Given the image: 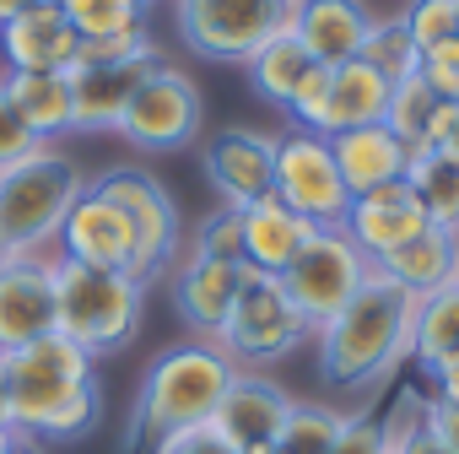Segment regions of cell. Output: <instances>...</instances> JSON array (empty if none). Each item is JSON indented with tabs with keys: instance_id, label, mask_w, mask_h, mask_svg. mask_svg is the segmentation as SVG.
I'll list each match as a JSON object with an SVG mask.
<instances>
[{
	"instance_id": "42",
	"label": "cell",
	"mask_w": 459,
	"mask_h": 454,
	"mask_svg": "<svg viewBox=\"0 0 459 454\" xmlns=\"http://www.w3.org/2000/svg\"><path fill=\"white\" fill-rule=\"evenodd\" d=\"M427 379H432V389H427L432 400H443V406H459V357L437 362V368H432Z\"/></svg>"
},
{
	"instance_id": "43",
	"label": "cell",
	"mask_w": 459,
	"mask_h": 454,
	"mask_svg": "<svg viewBox=\"0 0 459 454\" xmlns=\"http://www.w3.org/2000/svg\"><path fill=\"white\" fill-rule=\"evenodd\" d=\"M432 432L443 438V449H454V454H459V406L432 400Z\"/></svg>"
},
{
	"instance_id": "21",
	"label": "cell",
	"mask_w": 459,
	"mask_h": 454,
	"mask_svg": "<svg viewBox=\"0 0 459 454\" xmlns=\"http://www.w3.org/2000/svg\"><path fill=\"white\" fill-rule=\"evenodd\" d=\"M238 287H244V266H227V260H184L178 282H173V314L200 336H221L227 314H233L238 303Z\"/></svg>"
},
{
	"instance_id": "11",
	"label": "cell",
	"mask_w": 459,
	"mask_h": 454,
	"mask_svg": "<svg viewBox=\"0 0 459 454\" xmlns=\"http://www.w3.org/2000/svg\"><path fill=\"white\" fill-rule=\"evenodd\" d=\"M103 422V389L98 379L82 384H12V427L33 432L44 443H76Z\"/></svg>"
},
{
	"instance_id": "9",
	"label": "cell",
	"mask_w": 459,
	"mask_h": 454,
	"mask_svg": "<svg viewBox=\"0 0 459 454\" xmlns=\"http://www.w3.org/2000/svg\"><path fill=\"white\" fill-rule=\"evenodd\" d=\"M205 125V98L195 87V76H184L178 65H152V76L135 87L130 109L119 114V135L141 152H178L200 135Z\"/></svg>"
},
{
	"instance_id": "25",
	"label": "cell",
	"mask_w": 459,
	"mask_h": 454,
	"mask_svg": "<svg viewBox=\"0 0 459 454\" xmlns=\"http://www.w3.org/2000/svg\"><path fill=\"white\" fill-rule=\"evenodd\" d=\"M384 103H389V82H384L368 60L330 65V98H325L319 135H341V130L384 125Z\"/></svg>"
},
{
	"instance_id": "30",
	"label": "cell",
	"mask_w": 459,
	"mask_h": 454,
	"mask_svg": "<svg viewBox=\"0 0 459 454\" xmlns=\"http://www.w3.org/2000/svg\"><path fill=\"white\" fill-rule=\"evenodd\" d=\"M357 60H368V65L394 87V82L416 76L421 49H416V39L405 33V17H373V28H368V39H362V55H357Z\"/></svg>"
},
{
	"instance_id": "33",
	"label": "cell",
	"mask_w": 459,
	"mask_h": 454,
	"mask_svg": "<svg viewBox=\"0 0 459 454\" xmlns=\"http://www.w3.org/2000/svg\"><path fill=\"white\" fill-rule=\"evenodd\" d=\"M427 427H432V395L416 389V384H405V389H394L389 411L378 416V449L384 454H405Z\"/></svg>"
},
{
	"instance_id": "26",
	"label": "cell",
	"mask_w": 459,
	"mask_h": 454,
	"mask_svg": "<svg viewBox=\"0 0 459 454\" xmlns=\"http://www.w3.org/2000/svg\"><path fill=\"white\" fill-rule=\"evenodd\" d=\"M411 357L432 373L437 362L459 357V287H437L427 298H416V319H411Z\"/></svg>"
},
{
	"instance_id": "6",
	"label": "cell",
	"mask_w": 459,
	"mask_h": 454,
	"mask_svg": "<svg viewBox=\"0 0 459 454\" xmlns=\"http://www.w3.org/2000/svg\"><path fill=\"white\" fill-rule=\"evenodd\" d=\"M298 0H173L178 39L216 65H249L276 33L292 28Z\"/></svg>"
},
{
	"instance_id": "29",
	"label": "cell",
	"mask_w": 459,
	"mask_h": 454,
	"mask_svg": "<svg viewBox=\"0 0 459 454\" xmlns=\"http://www.w3.org/2000/svg\"><path fill=\"white\" fill-rule=\"evenodd\" d=\"M341 432H346V411L319 406V400H292L271 454H335Z\"/></svg>"
},
{
	"instance_id": "18",
	"label": "cell",
	"mask_w": 459,
	"mask_h": 454,
	"mask_svg": "<svg viewBox=\"0 0 459 454\" xmlns=\"http://www.w3.org/2000/svg\"><path fill=\"white\" fill-rule=\"evenodd\" d=\"M76 44L82 39L55 0H33L28 12L0 22V55H6L12 71H71Z\"/></svg>"
},
{
	"instance_id": "39",
	"label": "cell",
	"mask_w": 459,
	"mask_h": 454,
	"mask_svg": "<svg viewBox=\"0 0 459 454\" xmlns=\"http://www.w3.org/2000/svg\"><path fill=\"white\" fill-rule=\"evenodd\" d=\"M152 454H238V449H233V443H227V438H221V432L205 422V427H184V432H168V438H162Z\"/></svg>"
},
{
	"instance_id": "8",
	"label": "cell",
	"mask_w": 459,
	"mask_h": 454,
	"mask_svg": "<svg viewBox=\"0 0 459 454\" xmlns=\"http://www.w3.org/2000/svg\"><path fill=\"white\" fill-rule=\"evenodd\" d=\"M92 189H103L125 211V222H130V266H125V276L152 287L162 276V266L173 260V239H178L173 195L152 173H141V168H108V173L92 179Z\"/></svg>"
},
{
	"instance_id": "7",
	"label": "cell",
	"mask_w": 459,
	"mask_h": 454,
	"mask_svg": "<svg viewBox=\"0 0 459 454\" xmlns=\"http://www.w3.org/2000/svg\"><path fill=\"white\" fill-rule=\"evenodd\" d=\"M368 276H373V260L351 244L346 227H319V233L308 239V249L287 266L281 287L298 303V314L308 319V330H319L325 319H335L357 298V287Z\"/></svg>"
},
{
	"instance_id": "20",
	"label": "cell",
	"mask_w": 459,
	"mask_h": 454,
	"mask_svg": "<svg viewBox=\"0 0 459 454\" xmlns=\"http://www.w3.org/2000/svg\"><path fill=\"white\" fill-rule=\"evenodd\" d=\"M373 28L368 0H298L292 6V33L319 65H346L362 55V39Z\"/></svg>"
},
{
	"instance_id": "32",
	"label": "cell",
	"mask_w": 459,
	"mask_h": 454,
	"mask_svg": "<svg viewBox=\"0 0 459 454\" xmlns=\"http://www.w3.org/2000/svg\"><path fill=\"white\" fill-rule=\"evenodd\" d=\"M55 6L65 12L76 39H108V33L146 28V6H152V0H55Z\"/></svg>"
},
{
	"instance_id": "45",
	"label": "cell",
	"mask_w": 459,
	"mask_h": 454,
	"mask_svg": "<svg viewBox=\"0 0 459 454\" xmlns=\"http://www.w3.org/2000/svg\"><path fill=\"white\" fill-rule=\"evenodd\" d=\"M0 427H12V379H6V357H0Z\"/></svg>"
},
{
	"instance_id": "24",
	"label": "cell",
	"mask_w": 459,
	"mask_h": 454,
	"mask_svg": "<svg viewBox=\"0 0 459 454\" xmlns=\"http://www.w3.org/2000/svg\"><path fill=\"white\" fill-rule=\"evenodd\" d=\"M6 98L28 135L49 146L55 135H71V76L65 71H6Z\"/></svg>"
},
{
	"instance_id": "46",
	"label": "cell",
	"mask_w": 459,
	"mask_h": 454,
	"mask_svg": "<svg viewBox=\"0 0 459 454\" xmlns=\"http://www.w3.org/2000/svg\"><path fill=\"white\" fill-rule=\"evenodd\" d=\"M405 454H454V449H443V438H437V432L427 427V432H421V438H416V443H411Z\"/></svg>"
},
{
	"instance_id": "51",
	"label": "cell",
	"mask_w": 459,
	"mask_h": 454,
	"mask_svg": "<svg viewBox=\"0 0 459 454\" xmlns=\"http://www.w3.org/2000/svg\"><path fill=\"white\" fill-rule=\"evenodd\" d=\"M454 287H459V276H454Z\"/></svg>"
},
{
	"instance_id": "35",
	"label": "cell",
	"mask_w": 459,
	"mask_h": 454,
	"mask_svg": "<svg viewBox=\"0 0 459 454\" xmlns=\"http://www.w3.org/2000/svg\"><path fill=\"white\" fill-rule=\"evenodd\" d=\"M400 17H405V33L416 39V49H432L459 33V0H411Z\"/></svg>"
},
{
	"instance_id": "16",
	"label": "cell",
	"mask_w": 459,
	"mask_h": 454,
	"mask_svg": "<svg viewBox=\"0 0 459 454\" xmlns=\"http://www.w3.org/2000/svg\"><path fill=\"white\" fill-rule=\"evenodd\" d=\"M60 249L65 260L76 266H92V271H125L130 266V222L125 211L103 195V189H82L76 205L65 211L60 222Z\"/></svg>"
},
{
	"instance_id": "28",
	"label": "cell",
	"mask_w": 459,
	"mask_h": 454,
	"mask_svg": "<svg viewBox=\"0 0 459 454\" xmlns=\"http://www.w3.org/2000/svg\"><path fill=\"white\" fill-rule=\"evenodd\" d=\"M405 184H411L416 200L427 205L432 227L459 233V157H448V152H411Z\"/></svg>"
},
{
	"instance_id": "38",
	"label": "cell",
	"mask_w": 459,
	"mask_h": 454,
	"mask_svg": "<svg viewBox=\"0 0 459 454\" xmlns=\"http://www.w3.org/2000/svg\"><path fill=\"white\" fill-rule=\"evenodd\" d=\"M28 152H39V141L28 135V125L17 119V109H12V98H6V87H0V168L22 162Z\"/></svg>"
},
{
	"instance_id": "49",
	"label": "cell",
	"mask_w": 459,
	"mask_h": 454,
	"mask_svg": "<svg viewBox=\"0 0 459 454\" xmlns=\"http://www.w3.org/2000/svg\"><path fill=\"white\" fill-rule=\"evenodd\" d=\"M6 260H12V249H6V239H0V266H6Z\"/></svg>"
},
{
	"instance_id": "27",
	"label": "cell",
	"mask_w": 459,
	"mask_h": 454,
	"mask_svg": "<svg viewBox=\"0 0 459 454\" xmlns=\"http://www.w3.org/2000/svg\"><path fill=\"white\" fill-rule=\"evenodd\" d=\"M308 65H314V55H308V49L298 44V33L287 28V33H276L265 49H255V60H249L244 71H249V87H255L265 103L287 109L292 92H298V82L308 76Z\"/></svg>"
},
{
	"instance_id": "36",
	"label": "cell",
	"mask_w": 459,
	"mask_h": 454,
	"mask_svg": "<svg viewBox=\"0 0 459 454\" xmlns=\"http://www.w3.org/2000/svg\"><path fill=\"white\" fill-rule=\"evenodd\" d=\"M416 76L432 87V98H437V103H459V33H454V39H443V44H432V49H421Z\"/></svg>"
},
{
	"instance_id": "44",
	"label": "cell",
	"mask_w": 459,
	"mask_h": 454,
	"mask_svg": "<svg viewBox=\"0 0 459 454\" xmlns=\"http://www.w3.org/2000/svg\"><path fill=\"white\" fill-rule=\"evenodd\" d=\"M6 454H49V443L33 438V432H17V427H12V449H6Z\"/></svg>"
},
{
	"instance_id": "37",
	"label": "cell",
	"mask_w": 459,
	"mask_h": 454,
	"mask_svg": "<svg viewBox=\"0 0 459 454\" xmlns=\"http://www.w3.org/2000/svg\"><path fill=\"white\" fill-rule=\"evenodd\" d=\"M325 98H330V65H308V76L298 82V92H292V103H287V114H292V125L298 130H319V119H325Z\"/></svg>"
},
{
	"instance_id": "31",
	"label": "cell",
	"mask_w": 459,
	"mask_h": 454,
	"mask_svg": "<svg viewBox=\"0 0 459 454\" xmlns=\"http://www.w3.org/2000/svg\"><path fill=\"white\" fill-rule=\"evenodd\" d=\"M432 114H437L432 87H427L421 76H405V82H394V87H389V103H384V130H389L405 152H421Z\"/></svg>"
},
{
	"instance_id": "2",
	"label": "cell",
	"mask_w": 459,
	"mask_h": 454,
	"mask_svg": "<svg viewBox=\"0 0 459 454\" xmlns=\"http://www.w3.org/2000/svg\"><path fill=\"white\" fill-rule=\"evenodd\" d=\"M233 362H227L211 341H189V346H168L152 357V368L141 373L135 406H130V432L125 449L135 443H162L168 432L184 427H205L233 384Z\"/></svg>"
},
{
	"instance_id": "50",
	"label": "cell",
	"mask_w": 459,
	"mask_h": 454,
	"mask_svg": "<svg viewBox=\"0 0 459 454\" xmlns=\"http://www.w3.org/2000/svg\"><path fill=\"white\" fill-rule=\"evenodd\" d=\"M255 454H271V449H255Z\"/></svg>"
},
{
	"instance_id": "3",
	"label": "cell",
	"mask_w": 459,
	"mask_h": 454,
	"mask_svg": "<svg viewBox=\"0 0 459 454\" xmlns=\"http://www.w3.org/2000/svg\"><path fill=\"white\" fill-rule=\"evenodd\" d=\"M49 276H55V330L65 341H76L87 357L119 352V346L135 341L141 303H146V287L135 276L92 271V266H76V260H55Z\"/></svg>"
},
{
	"instance_id": "41",
	"label": "cell",
	"mask_w": 459,
	"mask_h": 454,
	"mask_svg": "<svg viewBox=\"0 0 459 454\" xmlns=\"http://www.w3.org/2000/svg\"><path fill=\"white\" fill-rule=\"evenodd\" d=\"M335 454H384L378 449V416H346V432H341Z\"/></svg>"
},
{
	"instance_id": "12",
	"label": "cell",
	"mask_w": 459,
	"mask_h": 454,
	"mask_svg": "<svg viewBox=\"0 0 459 454\" xmlns=\"http://www.w3.org/2000/svg\"><path fill=\"white\" fill-rule=\"evenodd\" d=\"M200 168L211 179V189L221 195V205H255L260 195L276 189V135H260V130H221L200 146Z\"/></svg>"
},
{
	"instance_id": "5",
	"label": "cell",
	"mask_w": 459,
	"mask_h": 454,
	"mask_svg": "<svg viewBox=\"0 0 459 454\" xmlns=\"http://www.w3.org/2000/svg\"><path fill=\"white\" fill-rule=\"evenodd\" d=\"M308 319L298 314V303L287 298L281 276H265L260 266H244V287L238 303L227 314L221 336H211V346L233 362V368H260V362H281L308 341Z\"/></svg>"
},
{
	"instance_id": "34",
	"label": "cell",
	"mask_w": 459,
	"mask_h": 454,
	"mask_svg": "<svg viewBox=\"0 0 459 454\" xmlns=\"http://www.w3.org/2000/svg\"><path fill=\"white\" fill-rule=\"evenodd\" d=\"M195 260L244 266V216H238L233 205H216V211L195 227Z\"/></svg>"
},
{
	"instance_id": "1",
	"label": "cell",
	"mask_w": 459,
	"mask_h": 454,
	"mask_svg": "<svg viewBox=\"0 0 459 454\" xmlns=\"http://www.w3.org/2000/svg\"><path fill=\"white\" fill-rule=\"evenodd\" d=\"M411 319H416V298L373 271L357 287V298L314 330L325 384L362 389V384L394 379V368L411 357Z\"/></svg>"
},
{
	"instance_id": "23",
	"label": "cell",
	"mask_w": 459,
	"mask_h": 454,
	"mask_svg": "<svg viewBox=\"0 0 459 454\" xmlns=\"http://www.w3.org/2000/svg\"><path fill=\"white\" fill-rule=\"evenodd\" d=\"M330 152H335V168H341V184H346L351 200L368 195V189H384V184L405 179V162H411V152L384 125L341 130V135H330Z\"/></svg>"
},
{
	"instance_id": "40",
	"label": "cell",
	"mask_w": 459,
	"mask_h": 454,
	"mask_svg": "<svg viewBox=\"0 0 459 454\" xmlns=\"http://www.w3.org/2000/svg\"><path fill=\"white\" fill-rule=\"evenodd\" d=\"M421 152H448V157H459V103H437Z\"/></svg>"
},
{
	"instance_id": "13",
	"label": "cell",
	"mask_w": 459,
	"mask_h": 454,
	"mask_svg": "<svg viewBox=\"0 0 459 454\" xmlns=\"http://www.w3.org/2000/svg\"><path fill=\"white\" fill-rule=\"evenodd\" d=\"M287 411H292V395L276 379L238 368L233 384H227V395H221V406H216V416H211V427L233 443L238 454H255V449H271L276 443Z\"/></svg>"
},
{
	"instance_id": "10",
	"label": "cell",
	"mask_w": 459,
	"mask_h": 454,
	"mask_svg": "<svg viewBox=\"0 0 459 454\" xmlns=\"http://www.w3.org/2000/svg\"><path fill=\"white\" fill-rule=\"evenodd\" d=\"M276 195L298 216H308L314 227H341L346 222L351 195L341 184L330 135H319V130H287V135H276Z\"/></svg>"
},
{
	"instance_id": "47",
	"label": "cell",
	"mask_w": 459,
	"mask_h": 454,
	"mask_svg": "<svg viewBox=\"0 0 459 454\" xmlns=\"http://www.w3.org/2000/svg\"><path fill=\"white\" fill-rule=\"evenodd\" d=\"M33 6V0H0V22H12L17 12H28Z\"/></svg>"
},
{
	"instance_id": "19",
	"label": "cell",
	"mask_w": 459,
	"mask_h": 454,
	"mask_svg": "<svg viewBox=\"0 0 459 454\" xmlns=\"http://www.w3.org/2000/svg\"><path fill=\"white\" fill-rule=\"evenodd\" d=\"M244 216V266H260L265 276H287V266L308 249V239L319 233V227L308 216H298L276 189L260 195L255 205L238 211Z\"/></svg>"
},
{
	"instance_id": "22",
	"label": "cell",
	"mask_w": 459,
	"mask_h": 454,
	"mask_svg": "<svg viewBox=\"0 0 459 454\" xmlns=\"http://www.w3.org/2000/svg\"><path fill=\"white\" fill-rule=\"evenodd\" d=\"M373 271L389 276L411 298L454 287V276H459V233H448V227H421L416 239H405L400 249H389L384 260H373Z\"/></svg>"
},
{
	"instance_id": "4",
	"label": "cell",
	"mask_w": 459,
	"mask_h": 454,
	"mask_svg": "<svg viewBox=\"0 0 459 454\" xmlns=\"http://www.w3.org/2000/svg\"><path fill=\"white\" fill-rule=\"evenodd\" d=\"M82 189L87 173L55 146H39L22 162L0 168V239H6V249L39 255L49 239H60V222Z\"/></svg>"
},
{
	"instance_id": "15",
	"label": "cell",
	"mask_w": 459,
	"mask_h": 454,
	"mask_svg": "<svg viewBox=\"0 0 459 454\" xmlns=\"http://www.w3.org/2000/svg\"><path fill=\"white\" fill-rule=\"evenodd\" d=\"M341 227L351 233V244H357L368 260H384L389 249H400L405 239H416L421 227H432V216H427V205L416 200V189H411L405 179H394V184H384V189L357 195Z\"/></svg>"
},
{
	"instance_id": "14",
	"label": "cell",
	"mask_w": 459,
	"mask_h": 454,
	"mask_svg": "<svg viewBox=\"0 0 459 454\" xmlns=\"http://www.w3.org/2000/svg\"><path fill=\"white\" fill-rule=\"evenodd\" d=\"M55 260L12 255L0 266V357L55 330Z\"/></svg>"
},
{
	"instance_id": "48",
	"label": "cell",
	"mask_w": 459,
	"mask_h": 454,
	"mask_svg": "<svg viewBox=\"0 0 459 454\" xmlns=\"http://www.w3.org/2000/svg\"><path fill=\"white\" fill-rule=\"evenodd\" d=\"M12 449V427H0V454H6Z\"/></svg>"
},
{
	"instance_id": "17",
	"label": "cell",
	"mask_w": 459,
	"mask_h": 454,
	"mask_svg": "<svg viewBox=\"0 0 459 454\" xmlns=\"http://www.w3.org/2000/svg\"><path fill=\"white\" fill-rule=\"evenodd\" d=\"M162 65V55L119 60V65H71V130H114L119 114L130 109L135 87Z\"/></svg>"
}]
</instances>
